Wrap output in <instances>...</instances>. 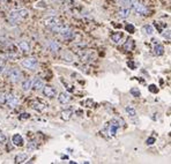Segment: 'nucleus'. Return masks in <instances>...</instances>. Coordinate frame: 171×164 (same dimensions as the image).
<instances>
[{"label": "nucleus", "mask_w": 171, "mask_h": 164, "mask_svg": "<svg viewBox=\"0 0 171 164\" xmlns=\"http://www.w3.org/2000/svg\"><path fill=\"white\" fill-rule=\"evenodd\" d=\"M29 17V12L28 9H25V8H21V9H17V11H13L8 16V20H9V23L11 25H19L21 21L25 20Z\"/></svg>", "instance_id": "obj_1"}, {"label": "nucleus", "mask_w": 171, "mask_h": 164, "mask_svg": "<svg viewBox=\"0 0 171 164\" xmlns=\"http://www.w3.org/2000/svg\"><path fill=\"white\" fill-rule=\"evenodd\" d=\"M122 119H113V120H111L110 125H109V128H108V134L110 136H114L116 134H117V132H118V130L120 128V126H122Z\"/></svg>", "instance_id": "obj_2"}, {"label": "nucleus", "mask_w": 171, "mask_h": 164, "mask_svg": "<svg viewBox=\"0 0 171 164\" xmlns=\"http://www.w3.org/2000/svg\"><path fill=\"white\" fill-rule=\"evenodd\" d=\"M8 79L11 80L12 82H15V83H17V82H20L21 80H22V78H23V75H22V72H21L17 67H13V68H11V71L8 72Z\"/></svg>", "instance_id": "obj_3"}, {"label": "nucleus", "mask_w": 171, "mask_h": 164, "mask_svg": "<svg viewBox=\"0 0 171 164\" xmlns=\"http://www.w3.org/2000/svg\"><path fill=\"white\" fill-rule=\"evenodd\" d=\"M21 65L23 66L25 68H27V70H36L37 65H38V60H37L36 58H27V59H23L22 60V62H21Z\"/></svg>", "instance_id": "obj_4"}, {"label": "nucleus", "mask_w": 171, "mask_h": 164, "mask_svg": "<svg viewBox=\"0 0 171 164\" xmlns=\"http://www.w3.org/2000/svg\"><path fill=\"white\" fill-rule=\"evenodd\" d=\"M5 103L7 104V107H14L19 104V98L13 94H5Z\"/></svg>", "instance_id": "obj_5"}, {"label": "nucleus", "mask_w": 171, "mask_h": 164, "mask_svg": "<svg viewBox=\"0 0 171 164\" xmlns=\"http://www.w3.org/2000/svg\"><path fill=\"white\" fill-rule=\"evenodd\" d=\"M59 22V19L57 16H54V15H50V16H46L43 20V23H44L45 27H48V28H52L53 25H56Z\"/></svg>", "instance_id": "obj_6"}, {"label": "nucleus", "mask_w": 171, "mask_h": 164, "mask_svg": "<svg viewBox=\"0 0 171 164\" xmlns=\"http://www.w3.org/2000/svg\"><path fill=\"white\" fill-rule=\"evenodd\" d=\"M132 7L134 8L135 13H136L138 15H141V16H142V15H147V13H148L147 8L145 7V5L140 4V2H138V1H135Z\"/></svg>", "instance_id": "obj_7"}, {"label": "nucleus", "mask_w": 171, "mask_h": 164, "mask_svg": "<svg viewBox=\"0 0 171 164\" xmlns=\"http://www.w3.org/2000/svg\"><path fill=\"white\" fill-rule=\"evenodd\" d=\"M42 90H43V94H44V96H46V97H56V95H57V90L53 88V87L51 86H45L42 88Z\"/></svg>", "instance_id": "obj_8"}, {"label": "nucleus", "mask_w": 171, "mask_h": 164, "mask_svg": "<svg viewBox=\"0 0 171 164\" xmlns=\"http://www.w3.org/2000/svg\"><path fill=\"white\" fill-rule=\"evenodd\" d=\"M12 144L14 146H16V147H22L23 144H25V139H23V136L16 133V134H14L12 136Z\"/></svg>", "instance_id": "obj_9"}, {"label": "nucleus", "mask_w": 171, "mask_h": 164, "mask_svg": "<svg viewBox=\"0 0 171 164\" xmlns=\"http://www.w3.org/2000/svg\"><path fill=\"white\" fill-rule=\"evenodd\" d=\"M67 28H69V27L66 25L65 22H60V21H59L57 25H53L52 28H51V30H52L53 33H59L60 34V33H62L64 30H66Z\"/></svg>", "instance_id": "obj_10"}, {"label": "nucleus", "mask_w": 171, "mask_h": 164, "mask_svg": "<svg viewBox=\"0 0 171 164\" xmlns=\"http://www.w3.org/2000/svg\"><path fill=\"white\" fill-rule=\"evenodd\" d=\"M44 87V82L42 81L39 78H36L35 80H33V84H31V88H33L34 90H37L39 91L42 90V88Z\"/></svg>", "instance_id": "obj_11"}, {"label": "nucleus", "mask_w": 171, "mask_h": 164, "mask_svg": "<svg viewBox=\"0 0 171 164\" xmlns=\"http://www.w3.org/2000/svg\"><path fill=\"white\" fill-rule=\"evenodd\" d=\"M71 99H72V97L67 93H61V94L58 95V101L61 104H68L71 102Z\"/></svg>", "instance_id": "obj_12"}, {"label": "nucleus", "mask_w": 171, "mask_h": 164, "mask_svg": "<svg viewBox=\"0 0 171 164\" xmlns=\"http://www.w3.org/2000/svg\"><path fill=\"white\" fill-rule=\"evenodd\" d=\"M48 49H49L50 51H52V52H57V51L60 50V43L52 39V41H50L49 43H48Z\"/></svg>", "instance_id": "obj_13"}, {"label": "nucleus", "mask_w": 171, "mask_h": 164, "mask_svg": "<svg viewBox=\"0 0 171 164\" xmlns=\"http://www.w3.org/2000/svg\"><path fill=\"white\" fill-rule=\"evenodd\" d=\"M131 14V7H126V6H122L119 9V16L122 19H126L130 16Z\"/></svg>", "instance_id": "obj_14"}, {"label": "nucleus", "mask_w": 171, "mask_h": 164, "mask_svg": "<svg viewBox=\"0 0 171 164\" xmlns=\"http://www.w3.org/2000/svg\"><path fill=\"white\" fill-rule=\"evenodd\" d=\"M142 31L145 35H147V36H153L155 33V29L151 25H145L142 27Z\"/></svg>", "instance_id": "obj_15"}, {"label": "nucleus", "mask_w": 171, "mask_h": 164, "mask_svg": "<svg viewBox=\"0 0 171 164\" xmlns=\"http://www.w3.org/2000/svg\"><path fill=\"white\" fill-rule=\"evenodd\" d=\"M17 46H19V49L22 51V52H29L30 51V44H29L27 41H21L19 44H17Z\"/></svg>", "instance_id": "obj_16"}, {"label": "nucleus", "mask_w": 171, "mask_h": 164, "mask_svg": "<svg viewBox=\"0 0 171 164\" xmlns=\"http://www.w3.org/2000/svg\"><path fill=\"white\" fill-rule=\"evenodd\" d=\"M154 53L156 56H163L164 54V46L161 43H156L154 45Z\"/></svg>", "instance_id": "obj_17"}, {"label": "nucleus", "mask_w": 171, "mask_h": 164, "mask_svg": "<svg viewBox=\"0 0 171 164\" xmlns=\"http://www.w3.org/2000/svg\"><path fill=\"white\" fill-rule=\"evenodd\" d=\"M28 158V154L27 153H20L15 156V163H25Z\"/></svg>", "instance_id": "obj_18"}, {"label": "nucleus", "mask_w": 171, "mask_h": 164, "mask_svg": "<svg viewBox=\"0 0 171 164\" xmlns=\"http://www.w3.org/2000/svg\"><path fill=\"white\" fill-rule=\"evenodd\" d=\"M72 116H73V111L72 110H64L60 113V118L62 120L67 121V120H69V119L72 118Z\"/></svg>", "instance_id": "obj_19"}, {"label": "nucleus", "mask_w": 171, "mask_h": 164, "mask_svg": "<svg viewBox=\"0 0 171 164\" xmlns=\"http://www.w3.org/2000/svg\"><path fill=\"white\" fill-rule=\"evenodd\" d=\"M31 84H33V80H30V79L25 80V81L22 82V90L29 91L30 89H31Z\"/></svg>", "instance_id": "obj_20"}, {"label": "nucleus", "mask_w": 171, "mask_h": 164, "mask_svg": "<svg viewBox=\"0 0 171 164\" xmlns=\"http://www.w3.org/2000/svg\"><path fill=\"white\" fill-rule=\"evenodd\" d=\"M31 107H33V109H35L37 111H43L45 109V104L41 103L39 101H35V102H33Z\"/></svg>", "instance_id": "obj_21"}, {"label": "nucleus", "mask_w": 171, "mask_h": 164, "mask_svg": "<svg viewBox=\"0 0 171 164\" xmlns=\"http://www.w3.org/2000/svg\"><path fill=\"white\" fill-rule=\"evenodd\" d=\"M125 111H126V113L130 116V117H135V116H136V110H135L133 107H130V105H128V107H125Z\"/></svg>", "instance_id": "obj_22"}, {"label": "nucleus", "mask_w": 171, "mask_h": 164, "mask_svg": "<svg viewBox=\"0 0 171 164\" xmlns=\"http://www.w3.org/2000/svg\"><path fill=\"white\" fill-rule=\"evenodd\" d=\"M122 38V33H116V34H112V35H111V39H112L114 43H119Z\"/></svg>", "instance_id": "obj_23"}, {"label": "nucleus", "mask_w": 171, "mask_h": 164, "mask_svg": "<svg viewBox=\"0 0 171 164\" xmlns=\"http://www.w3.org/2000/svg\"><path fill=\"white\" fill-rule=\"evenodd\" d=\"M133 46H134V42H133V39L128 38V39L126 41V43L124 44V49L125 50H131V49H133Z\"/></svg>", "instance_id": "obj_24"}, {"label": "nucleus", "mask_w": 171, "mask_h": 164, "mask_svg": "<svg viewBox=\"0 0 171 164\" xmlns=\"http://www.w3.org/2000/svg\"><path fill=\"white\" fill-rule=\"evenodd\" d=\"M6 68V59L2 57H0V74H2Z\"/></svg>", "instance_id": "obj_25"}, {"label": "nucleus", "mask_w": 171, "mask_h": 164, "mask_svg": "<svg viewBox=\"0 0 171 164\" xmlns=\"http://www.w3.org/2000/svg\"><path fill=\"white\" fill-rule=\"evenodd\" d=\"M136 0H122V6H126V7H131L132 8V6H133V4H134Z\"/></svg>", "instance_id": "obj_26"}, {"label": "nucleus", "mask_w": 171, "mask_h": 164, "mask_svg": "<svg viewBox=\"0 0 171 164\" xmlns=\"http://www.w3.org/2000/svg\"><path fill=\"white\" fill-rule=\"evenodd\" d=\"M131 95L132 96H134V97H139L140 95H141V93H140V90H139V88H132L130 90Z\"/></svg>", "instance_id": "obj_27"}, {"label": "nucleus", "mask_w": 171, "mask_h": 164, "mask_svg": "<svg viewBox=\"0 0 171 164\" xmlns=\"http://www.w3.org/2000/svg\"><path fill=\"white\" fill-rule=\"evenodd\" d=\"M6 141H7V136L5 135V133L0 131V144H6Z\"/></svg>", "instance_id": "obj_28"}, {"label": "nucleus", "mask_w": 171, "mask_h": 164, "mask_svg": "<svg viewBox=\"0 0 171 164\" xmlns=\"http://www.w3.org/2000/svg\"><path fill=\"white\" fill-rule=\"evenodd\" d=\"M125 30H126V31H128L130 34H133V33H134L135 28H134V25H125Z\"/></svg>", "instance_id": "obj_29"}, {"label": "nucleus", "mask_w": 171, "mask_h": 164, "mask_svg": "<svg viewBox=\"0 0 171 164\" xmlns=\"http://www.w3.org/2000/svg\"><path fill=\"white\" fill-rule=\"evenodd\" d=\"M148 90L151 91V93H154V94H156V93L159 91V89H157V87L155 86V84H150V86H148Z\"/></svg>", "instance_id": "obj_30"}, {"label": "nucleus", "mask_w": 171, "mask_h": 164, "mask_svg": "<svg viewBox=\"0 0 171 164\" xmlns=\"http://www.w3.org/2000/svg\"><path fill=\"white\" fill-rule=\"evenodd\" d=\"M66 57L67 59H66V62H72L73 60V56L69 53V52H65V53L62 54V58Z\"/></svg>", "instance_id": "obj_31"}, {"label": "nucleus", "mask_w": 171, "mask_h": 164, "mask_svg": "<svg viewBox=\"0 0 171 164\" xmlns=\"http://www.w3.org/2000/svg\"><path fill=\"white\" fill-rule=\"evenodd\" d=\"M163 37L167 38L168 41H170V30H169V29L165 30V33H163Z\"/></svg>", "instance_id": "obj_32"}, {"label": "nucleus", "mask_w": 171, "mask_h": 164, "mask_svg": "<svg viewBox=\"0 0 171 164\" xmlns=\"http://www.w3.org/2000/svg\"><path fill=\"white\" fill-rule=\"evenodd\" d=\"M155 141H156L155 138H149V139H147V144H154Z\"/></svg>", "instance_id": "obj_33"}, {"label": "nucleus", "mask_w": 171, "mask_h": 164, "mask_svg": "<svg viewBox=\"0 0 171 164\" xmlns=\"http://www.w3.org/2000/svg\"><path fill=\"white\" fill-rule=\"evenodd\" d=\"M0 103H5V94H0Z\"/></svg>", "instance_id": "obj_34"}, {"label": "nucleus", "mask_w": 171, "mask_h": 164, "mask_svg": "<svg viewBox=\"0 0 171 164\" xmlns=\"http://www.w3.org/2000/svg\"><path fill=\"white\" fill-rule=\"evenodd\" d=\"M128 66H131V67H132V70H135V66H134V64H133V62H128Z\"/></svg>", "instance_id": "obj_35"}, {"label": "nucleus", "mask_w": 171, "mask_h": 164, "mask_svg": "<svg viewBox=\"0 0 171 164\" xmlns=\"http://www.w3.org/2000/svg\"><path fill=\"white\" fill-rule=\"evenodd\" d=\"M29 115H27V113H23V116H21V118H28Z\"/></svg>", "instance_id": "obj_36"}]
</instances>
